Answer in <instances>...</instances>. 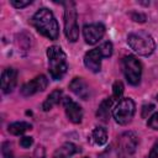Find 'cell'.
<instances>
[{
    "instance_id": "cell-14",
    "label": "cell",
    "mask_w": 158,
    "mask_h": 158,
    "mask_svg": "<svg viewBox=\"0 0 158 158\" xmlns=\"http://www.w3.org/2000/svg\"><path fill=\"white\" fill-rule=\"evenodd\" d=\"M78 152H80V148L77 147L74 143H64L54 152L52 158H69L70 156H73Z\"/></svg>"
},
{
    "instance_id": "cell-8",
    "label": "cell",
    "mask_w": 158,
    "mask_h": 158,
    "mask_svg": "<svg viewBox=\"0 0 158 158\" xmlns=\"http://www.w3.org/2000/svg\"><path fill=\"white\" fill-rule=\"evenodd\" d=\"M105 35V27L101 23H91L85 25L83 27V36L86 43L95 44L98 43Z\"/></svg>"
},
{
    "instance_id": "cell-21",
    "label": "cell",
    "mask_w": 158,
    "mask_h": 158,
    "mask_svg": "<svg viewBox=\"0 0 158 158\" xmlns=\"http://www.w3.org/2000/svg\"><path fill=\"white\" fill-rule=\"evenodd\" d=\"M32 0H11V5L15 6L16 9H22L27 5H30Z\"/></svg>"
},
{
    "instance_id": "cell-15",
    "label": "cell",
    "mask_w": 158,
    "mask_h": 158,
    "mask_svg": "<svg viewBox=\"0 0 158 158\" xmlns=\"http://www.w3.org/2000/svg\"><path fill=\"white\" fill-rule=\"evenodd\" d=\"M112 102H114V99H112V98H107V99L102 100L101 104L99 105L98 111H96V116H98V118H100L102 122H107V121H109L110 110H111V107H112Z\"/></svg>"
},
{
    "instance_id": "cell-3",
    "label": "cell",
    "mask_w": 158,
    "mask_h": 158,
    "mask_svg": "<svg viewBox=\"0 0 158 158\" xmlns=\"http://www.w3.org/2000/svg\"><path fill=\"white\" fill-rule=\"evenodd\" d=\"M127 43L138 56H149L156 48L153 37L146 31H136L127 36Z\"/></svg>"
},
{
    "instance_id": "cell-27",
    "label": "cell",
    "mask_w": 158,
    "mask_h": 158,
    "mask_svg": "<svg viewBox=\"0 0 158 158\" xmlns=\"http://www.w3.org/2000/svg\"><path fill=\"white\" fill-rule=\"evenodd\" d=\"M132 19L135 20V21H139V22H144V20H146V16L144 15H141V14H136V15H132Z\"/></svg>"
},
{
    "instance_id": "cell-28",
    "label": "cell",
    "mask_w": 158,
    "mask_h": 158,
    "mask_svg": "<svg viewBox=\"0 0 158 158\" xmlns=\"http://www.w3.org/2000/svg\"><path fill=\"white\" fill-rule=\"evenodd\" d=\"M157 100H158V95H157Z\"/></svg>"
},
{
    "instance_id": "cell-19",
    "label": "cell",
    "mask_w": 158,
    "mask_h": 158,
    "mask_svg": "<svg viewBox=\"0 0 158 158\" xmlns=\"http://www.w3.org/2000/svg\"><path fill=\"white\" fill-rule=\"evenodd\" d=\"M122 94H123V84L120 80H117L112 85V99L117 100L122 96Z\"/></svg>"
},
{
    "instance_id": "cell-22",
    "label": "cell",
    "mask_w": 158,
    "mask_h": 158,
    "mask_svg": "<svg viewBox=\"0 0 158 158\" xmlns=\"http://www.w3.org/2000/svg\"><path fill=\"white\" fill-rule=\"evenodd\" d=\"M148 127L153 128V130H158V112H156L154 115H152L147 122Z\"/></svg>"
},
{
    "instance_id": "cell-18",
    "label": "cell",
    "mask_w": 158,
    "mask_h": 158,
    "mask_svg": "<svg viewBox=\"0 0 158 158\" xmlns=\"http://www.w3.org/2000/svg\"><path fill=\"white\" fill-rule=\"evenodd\" d=\"M91 139L98 146L105 144L106 141H107V132H106V130L102 128V127H95L93 130V132H91Z\"/></svg>"
},
{
    "instance_id": "cell-5",
    "label": "cell",
    "mask_w": 158,
    "mask_h": 158,
    "mask_svg": "<svg viewBox=\"0 0 158 158\" xmlns=\"http://www.w3.org/2000/svg\"><path fill=\"white\" fill-rule=\"evenodd\" d=\"M135 111H136V106L133 100L130 98H125L117 102V105L112 110V116L117 123L127 125L132 120Z\"/></svg>"
},
{
    "instance_id": "cell-13",
    "label": "cell",
    "mask_w": 158,
    "mask_h": 158,
    "mask_svg": "<svg viewBox=\"0 0 158 158\" xmlns=\"http://www.w3.org/2000/svg\"><path fill=\"white\" fill-rule=\"evenodd\" d=\"M69 89L72 93H74L78 98L83 100H88L90 96V89L86 81L83 78H73L72 81L69 83Z\"/></svg>"
},
{
    "instance_id": "cell-25",
    "label": "cell",
    "mask_w": 158,
    "mask_h": 158,
    "mask_svg": "<svg viewBox=\"0 0 158 158\" xmlns=\"http://www.w3.org/2000/svg\"><path fill=\"white\" fill-rule=\"evenodd\" d=\"M153 109H154V105H152V104L144 105V106L142 107V117H147V114H149Z\"/></svg>"
},
{
    "instance_id": "cell-11",
    "label": "cell",
    "mask_w": 158,
    "mask_h": 158,
    "mask_svg": "<svg viewBox=\"0 0 158 158\" xmlns=\"http://www.w3.org/2000/svg\"><path fill=\"white\" fill-rule=\"evenodd\" d=\"M101 58H104V57H102L99 47L94 48V49L89 51L88 53H85V56H84V64L93 73H98L101 69Z\"/></svg>"
},
{
    "instance_id": "cell-1",
    "label": "cell",
    "mask_w": 158,
    "mask_h": 158,
    "mask_svg": "<svg viewBox=\"0 0 158 158\" xmlns=\"http://www.w3.org/2000/svg\"><path fill=\"white\" fill-rule=\"evenodd\" d=\"M35 28L49 40H57L59 36V26L53 12L46 7L40 9L31 20Z\"/></svg>"
},
{
    "instance_id": "cell-4",
    "label": "cell",
    "mask_w": 158,
    "mask_h": 158,
    "mask_svg": "<svg viewBox=\"0 0 158 158\" xmlns=\"http://www.w3.org/2000/svg\"><path fill=\"white\" fill-rule=\"evenodd\" d=\"M64 33L70 42H75L79 37L77 10L73 1L64 2Z\"/></svg>"
},
{
    "instance_id": "cell-17",
    "label": "cell",
    "mask_w": 158,
    "mask_h": 158,
    "mask_svg": "<svg viewBox=\"0 0 158 158\" xmlns=\"http://www.w3.org/2000/svg\"><path fill=\"white\" fill-rule=\"evenodd\" d=\"M31 128H32V125L28 122H25V121H19V122H14V123L9 125V132L15 136H20Z\"/></svg>"
},
{
    "instance_id": "cell-20",
    "label": "cell",
    "mask_w": 158,
    "mask_h": 158,
    "mask_svg": "<svg viewBox=\"0 0 158 158\" xmlns=\"http://www.w3.org/2000/svg\"><path fill=\"white\" fill-rule=\"evenodd\" d=\"M99 49H100L102 57H104V58H107V57H110V56L112 54V43L109 42V41H107V42H104V43L99 47Z\"/></svg>"
},
{
    "instance_id": "cell-16",
    "label": "cell",
    "mask_w": 158,
    "mask_h": 158,
    "mask_svg": "<svg viewBox=\"0 0 158 158\" xmlns=\"http://www.w3.org/2000/svg\"><path fill=\"white\" fill-rule=\"evenodd\" d=\"M60 100H62V90H60V89L53 90V91L47 96V99L44 100V102L42 104L43 111H49L53 106H56L57 104H59Z\"/></svg>"
},
{
    "instance_id": "cell-12",
    "label": "cell",
    "mask_w": 158,
    "mask_h": 158,
    "mask_svg": "<svg viewBox=\"0 0 158 158\" xmlns=\"http://www.w3.org/2000/svg\"><path fill=\"white\" fill-rule=\"evenodd\" d=\"M17 83V70L14 68H6L1 74V89L2 93L9 94L14 90Z\"/></svg>"
},
{
    "instance_id": "cell-24",
    "label": "cell",
    "mask_w": 158,
    "mask_h": 158,
    "mask_svg": "<svg viewBox=\"0 0 158 158\" xmlns=\"http://www.w3.org/2000/svg\"><path fill=\"white\" fill-rule=\"evenodd\" d=\"M33 143V138L32 137H22L20 139V146L23 148H28L30 146H32Z\"/></svg>"
},
{
    "instance_id": "cell-23",
    "label": "cell",
    "mask_w": 158,
    "mask_h": 158,
    "mask_svg": "<svg viewBox=\"0 0 158 158\" xmlns=\"http://www.w3.org/2000/svg\"><path fill=\"white\" fill-rule=\"evenodd\" d=\"M11 147H10V143H7V142H5L4 144H2V156H4V158H12V153H11V149H10Z\"/></svg>"
},
{
    "instance_id": "cell-2",
    "label": "cell",
    "mask_w": 158,
    "mask_h": 158,
    "mask_svg": "<svg viewBox=\"0 0 158 158\" xmlns=\"http://www.w3.org/2000/svg\"><path fill=\"white\" fill-rule=\"evenodd\" d=\"M49 74L54 80H59L64 77L68 69L67 56L59 46H51L47 48Z\"/></svg>"
},
{
    "instance_id": "cell-7",
    "label": "cell",
    "mask_w": 158,
    "mask_h": 158,
    "mask_svg": "<svg viewBox=\"0 0 158 158\" xmlns=\"http://www.w3.org/2000/svg\"><path fill=\"white\" fill-rule=\"evenodd\" d=\"M48 85V80L44 75H37L36 78H33L32 80L27 81L26 84L22 85L21 88V94L23 96H31L36 93H40V91H43Z\"/></svg>"
},
{
    "instance_id": "cell-10",
    "label": "cell",
    "mask_w": 158,
    "mask_h": 158,
    "mask_svg": "<svg viewBox=\"0 0 158 158\" xmlns=\"http://www.w3.org/2000/svg\"><path fill=\"white\" fill-rule=\"evenodd\" d=\"M63 106L67 114V117L73 123H80L83 118V110L79 104L73 101L70 98H63Z\"/></svg>"
},
{
    "instance_id": "cell-6",
    "label": "cell",
    "mask_w": 158,
    "mask_h": 158,
    "mask_svg": "<svg viewBox=\"0 0 158 158\" xmlns=\"http://www.w3.org/2000/svg\"><path fill=\"white\" fill-rule=\"evenodd\" d=\"M122 70L131 85H137L141 80L142 65L139 60L133 56H125L122 58Z\"/></svg>"
},
{
    "instance_id": "cell-9",
    "label": "cell",
    "mask_w": 158,
    "mask_h": 158,
    "mask_svg": "<svg viewBox=\"0 0 158 158\" xmlns=\"http://www.w3.org/2000/svg\"><path fill=\"white\" fill-rule=\"evenodd\" d=\"M138 137L131 131L125 132L118 137V149L125 154H132L136 151Z\"/></svg>"
},
{
    "instance_id": "cell-26",
    "label": "cell",
    "mask_w": 158,
    "mask_h": 158,
    "mask_svg": "<svg viewBox=\"0 0 158 158\" xmlns=\"http://www.w3.org/2000/svg\"><path fill=\"white\" fill-rule=\"evenodd\" d=\"M148 158H158V143H156V144L152 147Z\"/></svg>"
}]
</instances>
